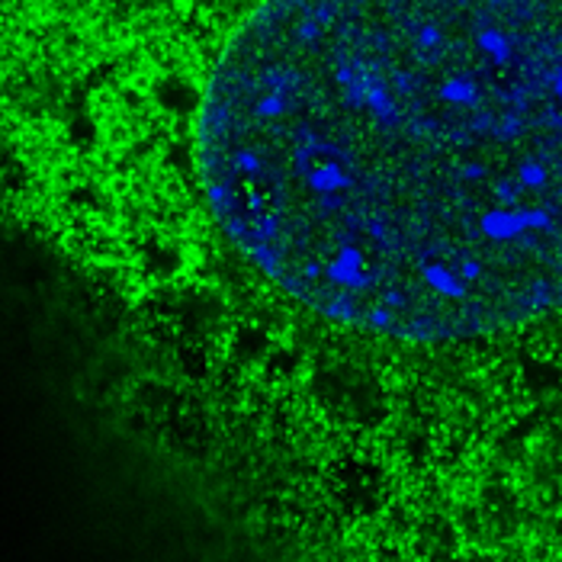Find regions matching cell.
Wrapping results in <instances>:
<instances>
[{"mask_svg":"<svg viewBox=\"0 0 562 562\" xmlns=\"http://www.w3.org/2000/svg\"><path fill=\"white\" fill-rule=\"evenodd\" d=\"M560 0H267L222 48L200 173L308 308L457 341L560 296Z\"/></svg>","mask_w":562,"mask_h":562,"instance_id":"1","label":"cell"}]
</instances>
